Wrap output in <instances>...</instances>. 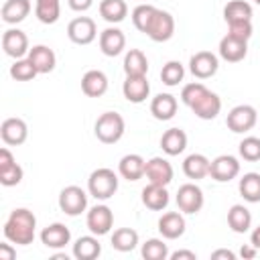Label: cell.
I'll return each mask as SVG.
<instances>
[{
  "instance_id": "obj_1",
  "label": "cell",
  "mask_w": 260,
  "mask_h": 260,
  "mask_svg": "<svg viewBox=\"0 0 260 260\" xmlns=\"http://www.w3.org/2000/svg\"><path fill=\"white\" fill-rule=\"evenodd\" d=\"M183 104L201 120H213L221 112V100L217 93L207 89L203 83L193 81L181 89Z\"/></svg>"
},
{
  "instance_id": "obj_2",
  "label": "cell",
  "mask_w": 260,
  "mask_h": 260,
  "mask_svg": "<svg viewBox=\"0 0 260 260\" xmlns=\"http://www.w3.org/2000/svg\"><path fill=\"white\" fill-rule=\"evenodd\" d=\"M37 232V217L30 209L18 207L10 211L6 223H4V238L18 246H28L35 240Z\"/></svg>"
},
{
  "instance_id": "obj_3",
  "label": "cell",
  "mask_w": 260,
  "mask_h": 260,
  "mask_svg": "<svg viewBox=\"0 0 260 260\" xmlns=\"http://www.w3.org/2000/svg\"><path fill=\"white\" fill-rule=\"evenodd\" d=\"M124 130H126V122L118 112H104L93 126L95 138L104 144H116L124 136Z\"/></svg>"
},
{
  "instance_id": "obj_4",
  "label": "cell",
  "mask_w": 260,
  "mask_h": 260,
  "mask_svg": "<svg viewBox=\"0 0 260 260\" xmlns=\"http://www.w3.org/2000/svg\"><path fill=\"white\" fill-rule=\"evenodd\" d=\"M87 191L98 201H106L114 197V193L118 191V175L108 167L95 169L87 179Z\"/></svg>"
},
{
  "instance_id": "obj_5",
  "label": "cell",
  "mask_w": 260,
  "mask_h": 260,
  "mask_svg": "<svg viewBox=\"0 0 260 260\" xmlns=\"http://www.w3.org/2000/svg\"><path fill=\"white\" fill-rule=\"evenodd\" d=\"M256 122H258V112L254 106H248V104H240V106L232 108L225 118V124L234 134L250 132L256 126Z\"/></svg>"
},
{
  "instance_id": "obj_6",
  "label": "cell",
  "mask_w": 260,
  "mask_h": 260,
  "mask_svg": "<svg viewBox=\"0 0 260 260\" xmlns=\"http://www.w3.org/2000/svg\"><path fill=\"white\" fill-rule=\"evenodd\" d=\"M150 41L154 43H165L169 41L173 35H175V18L171 12L167 10H160L156 8V12L152 14L148 26H146V32H144Z\"/></svg>"
},
{
  "instance_id": "obj_7",
  "label": "cell",
  "mask_w": 260,
  "mask_h": 260,
  "mask_svg": "<svg viewBox=\"0 0 260 260\" xmlns=\"http://www.w3.org/2000/svg\"><path fill=\"white\" fill-rule=\"evenodd\" d=\"M59 209L65 213V215H79L87 209V193L77 187V185H69L65 189H61L59 193Z\"/></svg>"
},
{
  "instance_id": "obj_8",
  "label": "cell",
  "mask_w": 260,
  "mask_h": 260,
  "mask_svg": "<svg viewBox=\"0 0 260 260\" xmlns=\"http://www.w3.org/2000/svg\"><path fill=\"white\" fill-rule=\"evenodd\" d=\"M240 175V160L232 154H219L209 165V177L217 183H230Z\"/></svg>"
},
{
  "instance_id": "obj_9",
  "label": "cell",
  "mask_w": 260,
  "mask_h": 260,
  "mask_svg": "<svg viewBox=\"0 0 260 260\" xmlns=\"http://www.w3.org/2000/svg\"><path fill=\"white\" fill-rule=\"evenodd\" d=\"M67 37L75 45H89L98 37L95 22L89 16H77L67 24Z\"/></svg>"
},
{
  "instance_id": "obj_10",
  "label": "cell",
  "mask_w": 260,
  "mask_h": 260,
  "mask_svg": "<svg viewBox=\"0 0 260 260\" xmlns=\"http://www.w3.org/2000/svg\"><path fill=\"white\" fill-rule=\"evenodd\" d=\"M205 203V197H203V191L195 185V183H185L179 187L177 191V205L183 213H199L201 207Z\"/></svg>"
},
{
  "instance_id": "obj_11",
  "label": "cell",
  "mask_w": 260,
  "mask_h": 260,
  "mask_svg": "<svg viewBox=\"0 0 260 260\" xmlns=\"http://www.w3.org/2000/svg\"><path fill=\"white\" fill-rule=\"evenodd\" d=\"M85 223H87V230L93 236H106L114 225V213H112V209L108 205L98 203L87 211Z\"/></svg>"
},
{
  "instance_id": "obj_12",
  "label": "cell",
  "mask_w": 260,
  "mask_h": 260,
  "mask_svg": "<svg viewBox=\"0 0 260 260\" xmlns=\"http://www.w3.org/2000/svg\"><path fill=\"white\" fill-rule=\"evenodd\" d=\"M219 69V59L211 51H199L189 59V71L197 79H209L217 73Z\"/></svg>"
},
{
  "instance_id": "obj_13",
  "label": "cell",
  "mask_w": 260,
  "mask_h": 260,
  "mask_svg": "<svg viewBox=\"0 0 260 260\" xmlns=\"http://www.w3.org/2000/svg\"><path fill=\"white\" fill-rule=\"evenodd\" d=\"M2 49L8 57L12 59H22L24 55H28L30 47H28V37L26 32H22L20 28H8L2 35Z\"/></svg>"
},
{
  "instance_id": "obj_14",
  "label": "cell",
  "mask_w": 260,
  "mask_h": 260,
  "mask_svg": "<svg viewBox=\"0 0 260 260\" xmlns=\"http://www.w3.org/2000/svg\"><path fill=\"white\" fill-rule=\"evenodd\" d=\"M122 93L130 104H142L150 93V83L146 75H126L122 83Z\"/></svg>"
},
{
  "instance_id": "obj_15",
  "label": "cell",
  "mask_w": 260,
  "mask_h": 260,
  "mask_svg": "<svg viewBox=\"0 0 260 260\" xmlns=\"http://www.w3.org/2000/svg\"><path fill=\"white\" fill-rule=\"evenodd\" d=\"M2 142L8 146H20L28 136V126L22 118H6L0 126Z\"/></svg>"
},
{
  "instance_id": "obj_16",
  "label": "cell",
  "mask_w": 260,
  "mask_h": 260,
  "mask_svg": "<svg viewBox=\"0 0 260 260\" xmlns=\"http://www.w3.org/2000/svg\"><path fill=\"white\" fill-rule=\"evenodd\" d=\"M144 175L148 179V183L152 185H169L173 181V165L162 158V156H152L150 160H146V169Z\"/></svg>"
},
{
  "instance_id": "obj_17",
  "label": "cell",
  "mask_w": 260,
  "mask_h": 260,
  "mask_svg": "<svg viewBox=\"0 0 260 260\" xmlns=\"http://www.w3.org/2000/svg\"><path fill=\"white\" fill-rule=\"evenodd\" d=\"M100 49L106 57H116L126 49V35L116 28V26H108L100 32Z\"/></svg>"
},
{
  "instance_id": "obj_18",
  "label": "cell",
  "mask_w": 260,
  "mask_h": 260,
  "mask_svg": "<svg viewBox=\"0 0 260 260\" xmlns=\"http://www.w3.org/2000/svg\"><path fill=\"white\" fill-rule=\"evenodd\" d=\"M185 217H183V211H167L160 215L158 219V232L162 238L167 240H177L185 234Z\"/></svg>"
},
{
  "instance_id": "obj_19",
  "label": "cell",
  "mask_w": 260,
  "mask_h": 260,
  "mask_svg": "<svg viewBox=\"0 0 260 260\" xmlns=\"http://www.w3.org/2000/svg\"><path fill=\"white\" fill-rule=\"evenodd\" d=\"M69 240H71L69 228H67L65 223H59V221H55V223L43 228V232H41V242H43L47 248H51V250L65 248V246L69 244Z\"/></svg>"
},
{
  "instance_id": "obj_20",
  "label": "cell",
  "mask_w": 260,
  "mask_h": 260,
  "mask_svg": "<svg viewBox=\"0 0 260 260\" xmlns=\"http://www.w3.org/2000/svg\"><path fill=\"white\" fill-rule=\"evenodd\" d=\"M248 55V41L236 39L232 35H225L219 41V57L228 63H238Z\"/></svg>"
},
{
  "instance_id": "obj_21",
  "label": "cell",
  "mask_w": 260,
  "mask_h": 260,
  "mask_svg": "<svg viewBox=\"0 0 260 260\" xmlns=\"http://www.w3.org/2000/svg\"><path fill=\"white\" fill-rule=\"evenodd\" d=\"M81 91L87 98H102L108 91V77L100 69H89L81 77Z\"/></svg>"
},
{
  "instance_id": "obj_22",
  "label": "cell",
  "mask_w": 260,
  "mask_h": 260,
  "mask_svg": "<svg viewBox=\"0 0 260 260\" xmlns=\"http://www.w3.org/2000/svg\"><path fill=\"white\" fill-rule=\"evenodd\" d=\"M144 169H146V160L140 154H124L118 162V173L122 179L126 181H138L144 177Z\"/></svg>"
},
{
  "instance_id": "obj_23",
  "label": "cell",
  "mask_w": 260,
  "mask_h": 260,
  "mask_svg": "<svg viewBox=\"0 0 260 260\" xmlns=\"http://www.w3.org/2000/svg\"><path fill=\"white\" fill-rule=\"evenodd\" d=\"M26 57L30 59V63L35 65V69H37L39 73H51V71L55 69V65H57L55 51L49 49L47 45H35V47L28 51Z\"/></svg>"
},
{
  "instance_id": "obj_24",
  "label": "cell",
  "mask_w": 260,
  "mask_h": 260,
  "mask_svg": "<svg viewBox=\"0 0 260 260\" xmlns=\"http://www.w3.org/2000/svg\"><path fill=\"white\" fill-rule=\"evenodd\" d=\"M177 106H179V104H177V98H175V95H171V93H158V95H154L152 102H150V114H152L156 120L165 122V120L175 118Z\"/></svg>"
},
{
  "instance_id": "obj_25",
  "label": "cell",
  "mask_w": 260,
  "mask_h": 260,
  "mask_svg": "<svg viewBox=\"0 0 260 260\" xmlns=\"http://www.w3.org/2000/svg\"><path fill=\"white\" fill-rule=\"evenodd\" d=\"M160 148L169 156H177L187 148V134L181 128H169L160 136Z\"/></svg>"
},
{
  "instance_id": "obj_26",
  "label": "cell",
  "mask_w": 260,
  "mask_h": 260,
  "mask_svg": "<svg viewBox=\"0 0 260 260\" xmlns=\"http://www.w3.org/2000/svg\"><path fill=\"white\" fill-rule=\"evenodd\" d=\"M209 165H211V160L205 154L193 152L183 160V173L187 179L199 181V179H205L209 175Z\"/></svg>"
},
{
  "instance_id": "obj_27",
  "label": "cell",
  "mask_w": 260,
  "mask_h": 260,
  "mask_svg": "<svg viewBox=\"0 0 260 260\" xmlns=\"http://www.w3.org/2000/svg\"><path fill=\"white\" fill-rule=\"evenodd\" d=\"M142 203L152 211H162L169 205V191L165 185H152L148 183L142 189Z\"/></svg>"
},
{
  "instance_id": "obj_28",
  "label": "cell",
  "mask_w": 260,
  "mask_h": 260,
  "mask_svg": "<svg viewBox=\"0 0 260 260\" xmlns=\"http://www.w3.org/2000/svg\"><path fill=\"white\" fill-rule=\"evenodd\" d=\"M30 12V0H6L2 4V20L6 24L22 22Z\"/></svg>"
},
{
  "instance_id": "obj_29",
  "label": "cell",
  "mask_w": 260,
  "mask_h": 260,
  "mask_svg": "<svg viewBox=\"0 0 260 260\" xmlns=\"http://www.w3.org/2000/svg\"><path fill=\"white\" fill-rule=\"evenodd\" d=\"M228 225L236 234H246L252 228V213H250V209L240 205V203L232 205L230 211H228Z\"/></svg>"
},
{
  "instance_id": "obj_30",
  "label": "cell",
  "mask_w": 260,
  "mask_h": 260,
  "mask_svg": "<svg viewBox=\"0 0 260 260\" xmlns=\"http://www.w3.org/2000/svg\"><path fill=\"white\" fill-rule=\"evenodd\" d=\"M100 254H102V244L98 242V238L93 234L81 236L73 244V256L77 260H95Z\"/></svg>"
},
{
  "instance_id": "obj_31",
  "label": "cell",
  "mask_w": 260,
  "mask_h": 260,
  "mask_svg": "<svg viewBox=\"0 0 260 260\" xmlns=\"http://www.w3.org/2000/svg\"><path fill=\"white\" fill-rule=\"evenodd\" d=\"M100 14L106 22L118 24L128 16V6L124 0H102L100 2Z\"/></svg>"
},
{
  "instance_id": "obj_32",
  "label": "cell",
  "mask_w": 260,
  "mask_h": 260,
  "mask_svg": "<svg viewBox=\"0 0 260 260\" xmlns=\"http://www.w3.org/2000/svg\"><path fill=\"white\" fill-rule=\"evenodd\" d=\"M238 191L248 203H260V173H246L240 183Z\"/></svg>"
},
{
  "instance_id": "obj_33",
  "label": "cell",
  "mask_w": 260,
  "mask_h": 260,
  "mask_svg": "<svg viewBox=\"0 0 260 260\" xmlns=\"http://www.w3.org/2000/svg\"><path fill=\"white\" fill-rule=\"evenodd\" d=\"M35 14L43 24H55L61 16V0H35Z\"/></svg>"
},
{
  "instance_id": "obj_34",
  "label": "cell",
  "mask_w": 260,
  "mask_h": 260,
  "mask_svg": "<svg viewBox=\"0 0 260 260\" xmlns=\"http://www.w3.org/2000/svg\"><path fill=\"white\" fill-rule=\"evenodd\" d=\"M124 73L126 75H146L148 71V59L140 49H130L124 55Z\"/></svg>"
},
{
  "instance_id": "obj_35",
  "label": "cell",
  "mask_w": 260,
  "mask_h": 260,
  "mask_svg": "<svg viewBox=\"0 0 260 260\" xmlns=\"http://www.w3.org/2000/svg\"><path fill=\"white\" fill-rule=\"evenodd\" d=\"M138 246V232L132 228H118L112 234V248L118 252H132Z\"/></svg>"
},
{
  "instance_id": "obj_36",
  "label": "cell",
  "mask_w": 260,
  "mask_h": 260,
  "mask_svg": "<svg viewBox=\"0 0 260 260\" xmlns=\"http://www.w3.org/2000/svg\"><path fill=\"white\" fill-rule=\"evenodd\" d=\"M223 18H225L228 24L242 22V20H252V6L244 0H232L223 6Z\"/></svg>"
},
{
  "instance_id": "obj_37",
  "label": "cell",
  "mask_w": 260,
  "mask_h": 260,
  "mask_svg": "<svg viewBox=\"0 0 260 260\" xmlns=\"http://www.w3.org/2000/svg\"><path fill=\"white\" fill-rule=\"evenodd\" d=\"M142 258H146V260H167L169 258V246L162 242V240H158V238H150V240H146L144 244H142Z\"/></svg>"
},
{
  "instance_id": "obj_38",
  "label": "cell",
  "mask_w": 260,
  "mask_h": 260,
  "mask_svg": "<svg viewBox=\"0 0 260 260\" xmlns=\"http://www.w3.org/2000/svg\"><path fill=\"white\" fill-rule=\"evenodd\" d=\"M183 77H185V69H183V65L179 61H167L162 65V69H160V79L169 87L179 85L183 81Z\"/></svg>"
},
{
  "instance_id": "obj_39",
  "label": "cell",
  "mask_w": 260,
  "mask_h": 260,
  "mask_svg": "<svg viewBox=\"0 0 260 260\" xmlns=\"http://www.w3.org/2000/svg\"><path fill=\"white\" fill-rule=\"evenodd\" d=\"M39 71L35 69V65L30 63V59L26 57H22V59H16L12 65H10V77L12 79H16V81H30V79H35V75H37Z\"/></svg>"
},
{
  "instance_id": "obj_40",
  "label": "cell",
  "mask_w": 260,
  "mask_h": 260,
  "mask_svg": "<svg viewBox=\"0 0 260 260\" xmlns=\"http://www.w3.org/2000/svg\"><path fill=\"white\" fill-rule=\"evenodd\" d=\"M154 12H156V6H152V4H138L132 10V24L140 32H146V26H148V22H150Z\"/></svg>"
},
{
  "instance_id": "obj_41",
  "label": "cell",
  "mask_w": 260,
  "mask_h": 260,
  "mask_svg": "<svg viewBox=\"0 0 260 260\" xmlns=\"http://www.w3.org/2000/svg\"><path fill=\"white\" fill-rule=\"evenodd\" d=\"M238 150H240V156H242L244 160H248V162L260 160V138H256V136H246V138L240 142Z\"/></svg>"
},
{
  "instance_id": "obj_42",
  "label": "cell",
  "mask_w": 260,
  "mask_h": 260,
  "mask_svg": "<svg viewBox=\"0 0 260 260\" xmlns=\"http://www.w3.org/2000/svg\"><path fill=\"white\" fill-rule=\"evenodd\" d=\"M22 167L14 160L12 165H8V167H2L0 169V183L4 185V187H14V185H18L20 181H22Z\"/></svg>"
},
{
  "instance_id": "obj_43",
  "label": "cell",
  "mask_w": 260,
  "mask_h": 260,
  "mask_svg": "<svg viewBox=\"0 0 260 260\" xmlns=\"http://www.w3.org/2000/svg\"><path fill=\"white\" fill-rule=\"evenodd\" d=\"M228 35H232L236 39H242V41H248L252 37V20H242V22L228 24Z\"/></svg>"
},
{
  "instance_id": "obj_44",
  "label": "cell",
  "mask_w": 260,
  "mask_h": 260,
  "mask_svg": "<svg viewBox=\"0 0 260 260\" xmlns=\"http://www.w3.org/2000/svg\"><path fill=\"white\" fill-rule=\"evenodd\" d=\"M14 258H16V250L12 248V244H8V240L2 242L0 244V260H14Z\"/></svg>"
},
{
  "instance_id": "obj_45",
  "label": "cell",
  "mask_w": 260,
  "mask_h": 260,
  "mask_svg": "<svg viewBox=\"0 0 260 260\" xmlns=\"http://www.w3.org/2000/svg\"><path fill=\"white\" fill-rule=\"evenodd\" d=\"M67 4H69V8L75 10V12H85V10L91 8L93 0H67Z\"/></svg>"
},
{
  "instance_id": "obj_46",
  "label": "cell",
  "mask_w": 260,
  "mask_h": 260,
  "mask_svg": "<svg viewBox=\"0 0 260 260\" xmlns=\"http://www.w3.org/2000/svg\"><path fill=\"white\" fill-rule=\"evenodd\" d=\"M169 258H171V260H195L197 254L191 252V250H177V252L169 254Z\"/></svg>"
},
{
  "instance_id": "obj_47",
  "label": "cell",
  "mask_w": 260,
  "mask_h": 260,
  "mask_svg": "<svg viewBox=\"0 0 260 260\" xmlns=\"http://www.w3.org/2000/svg\"><path fill=\"white\" fill-rule=\"evenodd\" d=\"M256 254H258V248L256 246H248V244H244L242 248H240V256L244 258V260H252V258H256Z\"/></svg>"
},
{
  "instance_id": "obj_48",
  "label": "cell",
  "mask_w": 260,
  "mask_h": 260,
  "mask_svg": "<svg viewBox=\"0 0 260 260\" xmlns=\"http://www.w3.org/2000/svg\"><path fill=\"white\" fill-rule=\"evenodd\" d=\"M211 258L213 260H219V258H225V260H236V254L232 252V250H215V252H211Z\"/></svg>"
},
{
  "instance_id": "obj_49",
  "label": "cell",
  "mask_w": 260,
  "mask_h": 260,
  "mask_svg": "<svg viewBox=\"0 0 260 260\" xmlns=\"http://www.w3.org/2000/svg\"><path fill=\"white\" fill-rule=\"evenodd\" d=\"M250 244H252V246H256V248L260 250V225L252 230V234H250Z\"/></svg>"
},
{
  "instance_id": "obj_50",
  "label": "cell",
  "mask_w": 260,
  "mask_h": 260,
  "mask_svg": "<svg viewBox=\"0 0 260 260\" xmlns=\"http://www.w3.org/2000/svg\"><path fill=\"white\" fill-rule=\"evenodd\" d=\"M254 2H256V4H258V6H260V0H254Z\"/></svg>"
}]
</instances>
